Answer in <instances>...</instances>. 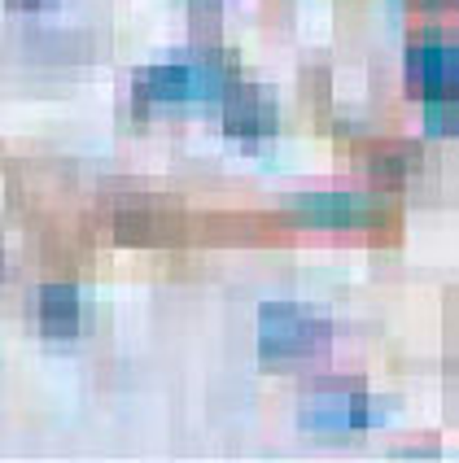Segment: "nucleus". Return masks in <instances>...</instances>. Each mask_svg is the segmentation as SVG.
Here are the masks:
<instances>
[{
    "label": "nucleus",
    "mask_w": 459,
    "mask_h": 463,
    "mask_svg": "<svg viewBox=\"0 0 459 463\" xmlns=\"http://www.w3.org/2000/svg\"><path fill=\"white\" fill-rule=\"evenodd\" d=\"M332 341V324L324 310L302 302H267L258 310V354L263 363H306L324 354Z\"/></svg>",
    "instance_id": "1"
},
{
    "label": "nucleus",
    "mask_w": 459,
    "mask_h": 463,
    "mask_svg": "<svg viewBox=\"0 0 459 463\" xmlns=\"http://www.w3.org/2000/svg\"><path fill=\"white\" fill-rule=\"evenodd\" d=\"M232 83V61L206 52L188 61H167L149 66L136 79V105H184V101H219Z\"/></svg>",
    "instance_id": "2"
},
{
    "label": "nucleus",
    "mask_w": 459,
    "mask_h": 463,
    "mask_svg": "<svg viewBox=\"0 0 459 463\" xmlns=\"http://www.w3.org/2000/svg\"><path fill=\"white\" fill-rule=\"evenodd\" d=\"M298 420H302L306 433L346 438V433L372 429V424L381 420V411H377V402H372L359 385H324V389H311L302 398Z\"/></svg>",
    "instance_id": "3"
},
{
    "label": "nucleus",
    "mask_w": 459,
    "mask_h": 463,
    "mask_svg": "<svg viewBox=\"0 0 459 463\" xmlns=\"http://www.w3.org/2000/svg\"><path fill=\"white\" fill-rule=\"evenodd\" d=\"M407 88L420 101H455L459 57L442 40H420L407 49Z\"/></svg>",
    "instance_id": "4"
},
{
    "label": "nucleus",
    "mask_w": 459,
    "mask_h": 463,
    "mask_svg": "<svg viewBox=\"0 0 459 463\" xmlns=\"http://www.w3.org/2000/svg\"><path fill=\"white\" fill-rule=\"evenodd\" d=\"M289 214L306 228H368L381 219V206L355 193H311V197H293Z\"/></svg>",
    "instance_id": "5"
},
{
    "label": "nucleus",
    "mask_w": 459,
    "mask_h": 463,
    "mask_svg": "<svg viewBox=\"0 0 459 463\" xmlns=\"http://www.w3.org/2000/svg\"><path fill=\"white\" fill-rule=\"evenodd\" d=\"M224 101V131L236 140H272L276 136V97L254 83H228Z\"/></svg>",
    "instance_id": "6"
},
{
    "label": "nucleus",
    "mask_w": 459,
    "mask_h": 463,
    "mask_svg": "<svg viewBox=\"0 0 459 463\" xmlns=\"http://www.w3.org/2000/svg\"><path fill=\"white\" fill-rule=\"evenodd\" d=\"M35 319L49 336L79 333V288L75 284H44L35 293Z\"/></svg>",
    "instance_id": "7"
},
{
    "label": "nucleus",
    "mask_w": 459,
    "mask_h": 463,
    "mask_svg": "<svg viewBox=\"0 0 459 463\" xmlns=\"http://www.w3.org/2000/svg\"><path fill=\"white\" fill-rule=\"evenodd\" d=\"M219 31V0H193V35L210 40Z\"/></svg>",
    "instance_id": "8"
},
{
    "label": "nucleus",
    "mask_w": 459,
    "mask_h": 463,
    "mask_svg": "<svg viewBox=\"0 0 459 463\" xmlns=\"http://www.w3.org/2000/svg\"><path fill=\"white\" fill-rule=\"evenodd\" d=\"M451 123H455V105L451 101H425V131H429V136L451 131Z\"/></svg>",
    "instance_id": "9"
},
{
    "label": "nucleus",
    "mask_w": 459,
    "mask_h": 463,
    "mask_svg": "<svg viewBox=\"0 0 459 463\" xmlns=\"http://www.w3.org/2000/svg\"><path fill=\"white\" fill-rule=\"evenodd\" d=\"M14 5H18V9H49L53 0H14Z\"/></svg>",
    "instance_id": "10"
}]
</instances>
